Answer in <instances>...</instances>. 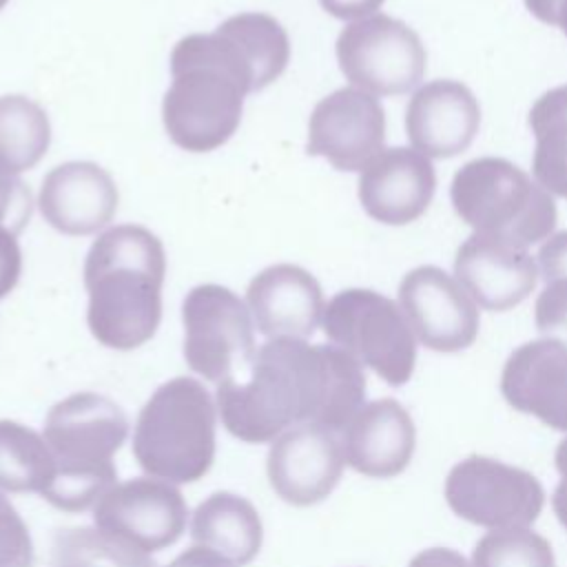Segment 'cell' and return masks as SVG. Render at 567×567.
Returning a JSON list of instances; mask_svg holds the SVG:
<instances>
[{
    "instance_id": "cell-1",
    "label": "cell",
    "mask_w": 567,
    "mask_h": 567,
    "mask_svg": "<svg viewBox=\"0 0 567 567\" xmlns=\"http://www.w3.org/2000/svg\"><path fill=\"white\" fill-rule=\"evenodd\" d=\"M365 405L361 363L337 346L268 339L250 363V379L217 385L224 427L246 443H270L299 423L341 432Z\"/></svg>"
},
{
    "instance_id": "cell-2",
    "label": "cell",
    "mask_w": 567,
    "mask_h": 567,
    "mask_svg": "<svg viewBox=\"0 0 567 567\" xmlns=\"http://www.w3.org/2000/svg\"><path fill=\"white\" fill-rule=\"evenodd\" d=\"M164 275L166 252L155 233L140 224L104 230L84 261L91 334L113 350L144 346L162 321Z\"/></svg>"
},
{
    "instance_id": "cell-3",
    "label": "cell",
    "mask_w": 567,
    "mask_h": 567,
    "mask_svg": "<svg viewBox=\"0 0 567 567\" xmlns=\"http://www.w3.org/2000/svg\"><path fill=\"white\" fill-rule=\"evenodd\" d=\"M171 86L162 122L179 148L208 153L226 144L241 122L252 73L237 47L219 31L190 33L171 53Z\"/></svg>"
},
{
    "instance_id": "cell-4",
    "label": "cell",
    "mask_w": 567,
    "mask_h": 567,
    "mask_svg": "<svg viewBox=\"0 0 567 567\" xmlns=\"http://www.w3.org/2000/svg\"><path fill=\"white\" fill-rule=\"evenodd\" d=\"M126 434L124 410L104 394L75 392L58 401L42 434L55 467L42 498L62 512H82L97 503L115 485L113 456Z\"/></svg>"
},
{
    "instance_id": "cell-5",
    "label": "cell",
    "mask_w": 567,
    "mask_h": 567,
    "mask_svg": "<svg viewBox=\"0 0 567 567\" xmlns=\"http://www.w3.org/2000/svg\"><path fill=\"white\" fill-rule=\"evenodd\" d=\"M215 403L204 383L175 377L137 414L133 454L153 478L195 483L215 461Z\"/></svg>"
},
{
    "instance_id": "cell-6",
    "label": "cell",
    "mask_w": 567,
    "mask_h": 567,
    "mask_svg": "<svg viewBox=\"0 0 567 567\" xmlns=\"http://www.w3.org/2000/svg\"><path fill=\"white\" fill-rule=\"evenodd\" d=\"M450 199L476 235L527 248L547 239L556 226V204L536 179L503 157H476L463 164L450 186Z\"/></svg>"
},
{
    "instance_id": "cell-7",
    "label": "cell",
    "mask_w": 567,
    "mask_h": 567,
    "mask_svg": "<svg viewBox=\"0 0 567 567\" xmlns=\"http://www.w3.org/2000/svg\"><path fill=\"white\" fill-rule=\"evenodd\" d=\"M321 326L332 346L374 370L385 383L410 381L416 337L396 301L368 288H346L326 303Z\"/></svg>"
},
{
    "instance_id": "cell-8",
    "label": "cell",
    "mask_w": 567,
    "mask_h": 567,
    "mask_svg": "<svg viewBox=\"0 0 567 567\" xmlns=\"http://www.w3.org/2000/svg\"><path fill=\"white\" fill-rule=\"evenodd\" d=\"M334 51L346 80L374 97L403 95L425 75L427 53L419 33L385 13L346 24Z\"/></svg>"
},
{
    "instance_id": "cell-9",
    "label": "cell",
    "mask_w": 567,
    "mask_h": 567,
    "mask_svg": "<svg viewBox=\"0 0 567 567\" xmlns=\"http://www.w3.org/2000/svg\"><path fill=\"white\" fill-rule=\"evenodd\" d=\"M184 359L206 381L235 379L255 359V323L246 301L219 284L195 286L182 303Z\"/></svg>"
},
{
    "instance_id": "cell-10",
    "label": "cell",
    "mask_w": 567,
    "mask_h": 567,
    "mask_svg": "<svg viewBox=\"0 0 567 567\" xmlns=\"http://www.w3.org/2000/svg\"><path fill=\"white\" fill-rule=\"evenodd\" d=\"M450 509L481 527L512 529L534 523L545 505L543 485L527 470L472 454L445 478Z\"/></svg>"
},
{
    "instance_id": "cell-11",
    "label": "cell",
    "mask_w": 567,
    "mask_h": 567,
    "mask_svg": "<svg viewBox=\"0 0 567 567\" xmlns=\"http://www.w3.org/2000/svg\"><path fill=\"white\" fill-rule=\"evenodd\" d=\"M182 492L162 478H131L113 485L93 507L97 529L144 551L171 547L186 529Z\"/></svg>"
},
{
    "instance_id": "cell-12",
    "label": "cell",
    "mask_w": 567,
    "mask_h": 567,
    "mask_svg": "<svg viewBox=\"0 0 567 567\" xmlns=\"http://www.w3.org/2000/svg\"><path fill=\"white\" fill-rule=\"evenodd\" d=\"M399 306L414 337L430 350L458 352L478 334L476 301L439 266L412 268L399 284Z\"/></svg>"
},
{
    "instance_id": "cell-13",
    "label": "cell",
    "mask_w": 567,
    "mask_h": 567,
    "mask_svg": "<svg viewBox=\"0 0 567 567\" xmlns=\"http://www.w3.org/2000/svg\"><path fill=\"white\" fill-rule=\"evenodd\" d=\"M385 142V111L381 102L343 86L321 97L308 120V153L328 159L337 171H363Z\"/></svg>"
},
{
    "instance_id": "cell-14",
    "label": "cell",
    "mask_w": 567,
    "mask_h": 567,
    "mask_svg": "<svg viewBox=\"0 0 567 567\" xmlns=\"http://www.w3.org/2000/svg\"><path fill=\"white\" fill-rule=\"evenodd\" d=\"M343 465L339 434L317 423H299L284 430L272 441L266 458L270 487L295 507L323 501L337 487Z\"/></svg>"
},
{
    "instance_id": "cell-15",
    "label": "cell",
    "mask_w": 567,
    "mask_h": 567,
    "mask_svg": "<svg viewBox=\"0 0 567 567\" xmlns=\"http://www.w3.org/2000/svg\"><path fill=\"white\" fill-rule=\"evenodd\" d=\"M436 190L432 159L408 146L383 148L359 177V202L381 224L403 226L419 219Z\"/></svg>"
},
{
    "instance_id": "cell-16",
    "label": "cell",
    "mask_w": 567,
    "mask_h": 567,
    "mask_svg": "<svg viewBox=\"0 0 567 567\" xmlns=\"http://www.w3.org/2000/svg\"><path fill=\"white\" fill-rule=\"evenodd\" d=\"M478 126V100L458 80L425 82L405 106L408 140L414 151L430 159H447L467 151Z\"/></svg>"
},
{
    "instance_id": "cell-17",
    "label": "cell",
    "mask_w": 567,
    "mask_h": 567,
    "mask_svg": "<svg viewBox=\"0 0 567 567\" xmlns=\"http://www.w3.org/2000/svg\"><path fill=\"white\" fill-rule=\"evenodd\" d=\"M120 193L106 168L93 162H64L40 186L38 208L49 226L64 235H93L117 210Z\"/></svg>"
},
{
    "instance_id": "cell-18",
    "label": "cell",
    "mask_w": 567,
    "mask_h": 567,
    "mask_svg": "<svg viewBox=\"0 0 567 567\" xmlns=\"http://www.w3.org/2000/svg\"><path fill=\"white\" fill-rule=\"evenodd\" d=\"M246 306L255 328L268 337H310L323 319V292L319 281L301 266L275 264L252 277Z\"/></svg>"
},
{
    "instance_id": "cell-19",
    "label": "cell",
    "mask_w": 567,
    "mask_h": 567,
    "mask_svg": "<svg viewBox=\"0 0 567 567\" xmlns=\"http://www.w3.org/2000/svg\"><path fill=\"white\" fill-rule=\"evenodd\" d=\"M501 392L514 410L567 432V343L543 337L518 346L505 361Z\"/></svg>"
},
{
    "instance_id": "cell-20",
    "label": "cell",
    "mask_w": 567,
    "mask_h": 567,
    "mask_svg": "<svg viewBox=\"0 0 567 567\" xmlns=\"http://www.w3.org/2000/svg\"><path fill=\"white\" fill-rule=\"evenodd\" d=\"M454 275L481 308L503 312L529 297L538 266L527 248L474 233L456 250Z\"/></svg>"
},
{
    "instance_id": "cell-21",
    "label": "cell",
    "mask_w": 567,
    "mask_h": 567,
    "mask_svg": "<svg viewBox=\"0 0 567 567\" xmlns=\"http://www.w3.org/2000/svg\"><path fill=\"white\" fill-rule=\"evenodd\" d=\"M346 463L363 476L390 478L401 474L414 454V421L394 399L365 403L341 430Z\"/></svg>"
},
{
    "instance_id": "cell-22",
    "label": "cell",
    "mask_w": 567,
    "mask_h": 567,
    "mask_svg": "<svg viewBox=\"0 0 567 567\" xmlns=\"http://www.w3.org/2000/svg\"><path fill=\"white\" fill-rule=\"evenodd\" d=\"M190 538L195 545L213 549L235 565H246L261 549L264 527L248 498L233 492H215L197 505Z\"/></svg>"
},
{
    "instance_id": "cell-23",
    "label": "cell",
    "mask_w": 567,
    "mask_h": 567,
    "mask_svg": "<svg viewBox=\"0 0 567 567\" xmlns=\"http://www.w3.org/2000/svg\"><path fill=\"white\" fill-rule=\"evenodd\" d=\"M536 140L532 173L551 195L567 197V84L549 89L529 109Z\"/></svg>"
},
{
    "instance_id": "cell-24",
    "label": "cell",
    "mask_w": 567,
    "mask_h": 567,
    "mask_svg": "<svg viewBox=\"0 0 567 567\" xmlns=\"http://www.w3.org/2000/svg\"><path fill=\"white\" fill-rule=\"evenodd\" d=\"M246 60L255 91L272 84L288 66L290 40L279 20L268 13H237L217 27Z\"/></svg>"
},
{
    "instance_id": "cell-25",
    "label": "cell",
    "mask_w": 567,
    "mask_h": 567,
    "mask_svg": "<svg viewBox=\"0 0 567 567\" xmlns=\"http://www.w3.org/2000/svg\"><path fill=\"white\" fill-rule=\"evenodd\" d=\"M47 111L27 95H0V168L20 175L49 151Z\"/></svg>"
},
{
    "instance_id": "cell-26",
    "label": "cell",
    "mask_w": 567,
    "mask_h": 567,
    "mask_svg": "<svg viewBox=\"0 0 567 567\" xmlns=\"http://www.w3.org/2000/svg\"><path fill=\"white\" fill-rule=\"evenodd\" d=\"M51 450L35 430L0 419V489L4 492H47L53 478Z\"/></svg>"
},
{
    "instance_id": "cell-27",
    "label": "cell",
    "mask_w": 567,
    "mask_h": 567,
    "mask_svg": "<svg viewBox=\"0 0 567 567\" xmlns=\"http://www.w3.org/2000/svg\"><path fill=\"white\" fill-rule=\"evenodd\" d=\"M49 567H157L148 551L102 529L73 527L58 532Z\"/></svg>"
},
{
    "instance_id": "cell-28",
    "label": "cell",
    "mask_w": 567,
    "mask_h": 567,
    "mask_svg": "<svg viewBox=\"0 0 567 567\" xmlns=\"http://www.w3.org/2000/svg\"><path fill=\"white\" fill-rule=\"evenodd\" d=\"M472 567H554V551L527 527L492 529L476 543Z\"/></svg>"
},
{
    "instance_id": "cell-29",
    "label": "cell",
    "mask_w": 567,
    "mask_h": 567,
    "mask_svg": "<svg viewBox=\"0 0 567 567\" xmlns=\"http://www.w3.org/2000/svg\"><path fill=\"white\" fill-rule=\"evenodd\" d=\"M0 567H33L29 527L4 494H0Z\"/></svg>"
},
{
    "instance_id": "cell-30",
    "label": "cell",
    "mask_w": 567,
    "mask_h": 567,
    "mask_svg": "<svg viewBox=\"0 0 567 567\" xmlns=\"http://www.w3.org/2000/svg\"><path fill=\"white\" fill-rule=\"evenodd\" d=\"M534 321L540 334L567 343V279L549 281L536 299Z\"/></svg>"
},
{
    "instance_id": "cell-31",
    "label": "cell",
    "mask_w": 567,
    "mask_h": 567,
    "mask_svg": "<svg viewBox=\"0 0 567 567\" xmlns=\"http://www.w3.org/2000/svg\"><path fill=\"white\" fill-rule=\"evenodd\" d=\"M31 190L22 184L18 175H11L0 168V228H7L13 235H18L31 217Z\"/></svg>"
},
{
    "instance_id": "cell-32",
    "label": "cell",
    "mask_w": 567,
    "mask_h": 567,
    "mask_svg": "<svg viewBox=\"0 0 567 567\" xmlns=\"http://www.w3.org/2000/svg\"><path fill=\"white\" fill-rule=\"evenodd\" d=\"M538 270L545 284L567 279V230L551 233L538 248Z\"/></svg>"
},
{
    "instance_id": "cell-33",
    "label": "cell",
    "mask_w": 567,
    "mask_h": 567,
    "mask_svg": "<svg viewBox=\"0 0 567 567\" xmlns=\"http://www.w3.org/2000/svg\"><path fill=\"white\" fill-rule=\"evenodd\" d=\"M22 272V252L11 230L0 228V299L7 297Z\"/></svg>"
},
{
    "instance_id": "cell-34",
    "label": "cell",
    "mask_w": 567,
    "mask_h": 567,
    "mask_svg": "<svg viewBox=\"0 0 567 567\" xmlns=\"http://www.w3.org/2000/svg\"><path fill=\"white\" fill-rule=\"evenodd\" d=\"M321 7L339 20H361L372 16L385 0H319Z\"/></svg>"
},
{
    "instance_id": "cell-35",
    "label": "cell",
    "mask_w": 567,
    "mask_h": 567,
    "mask_svg": "<svg viewBox=\"0 0 567 567\" xmlns=\"http://www.w3.org/2000/svg\"><path fill=\"white\" fill-rule=\"evenodd\" d=\"M166 567H237V565L213 549L193 545L179 556H175Z\"/></svg>"
},
{
    "instance_id": "cell-36",
    "label": "cell",
    "mask_w": 567,
    "mask_h": 567,
    "mask_svg": "<svg viewBox=\"0 0 567 567\" xmlns=\"http://www.w3.org/2000/svg\"><path fill=\"white\" fill-rule=\"evenodd\" d=\"M532 16L567 35V0H525Z\"/></svg>"
},
{
    "instance_id": "cell-37",
    "label": "cell",
    "mask_w": 567,
    "mask_h": 567,
    "mask_svg": "<svg viewBox=\"0 0 567 567\" xmlns=\"http://www.w3.org/2000/svg\"><path fill=\"white\" fill-rule=\"evenodd\" d=\"M408 567H472L458 551L447 547H430L419 551Z\"/></svg>"
},
{
    "instance_id": "cell-38",
    "label": "cell",
    "mask_w": 567,
    "mask_h": 567,
    "mask_svg": "<svg viewBox=\"0 0 567 567\" xmlns=\"http://www.w3.org/2000/svg\"><path fill=\"white\" fill-rule=\"evenodd\" d=\"M551 505H554V512H556L558 520L567 529V478H563L558 483V487L554 492V498H551Z\"/></svg>"
},
{
    "instance_id": "cell-39",
    "label": "cell",
    "mask_w": 567,
    "mask_h": 567,
    "mask_svg": "<svg viewBox=\"0 0 567 567\" xmlns=\"http://www.w3.org/2000/svg\"><path fill=\"white\" fill-rule=\"evenodd\" d=\"M556 467L563 474V478H567V439H563L560 445L556 447Z\"/></svg>"
},
{
    "instance_id": "cell-40",
    "label": "cell",
    "mask_w": 567,
    "mask_h": 567,
    "mask_svg": "<svg viewBox=\"0 0 567 567\" xmlns=\"http://www.w3.org/2000/svg\"><path fill=\"white\" fill-rule=\"evenodd\" d=\"M7 2H9V0H0V9H2Z\"/></svg>"
}]
</instances>
